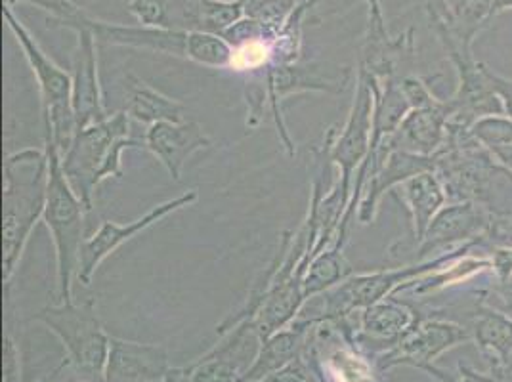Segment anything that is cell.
I'll return each instance as SVG.
<instances>
[{
	"label": "cell",
	"instance_id": "1",
	"mask_svg": "<svg viewBox=\"0 0 512 382\" xmlns=\"http://www.w3.org/2000/svg\"><path fill=\"white\" fill-rule=\"evenodd\" d=\"M2 174V283L8 291L31 234L43 220L46 209L50 182L46 149L23 148L8 153Z\"/></svg>",
	"mask_w": 512,
	"mask_h": 382
},
{
	"label": "cell",
	"instance_id": "32",
	"mask_svg": "<svg viewBox=\"0 0 512 382\" xmlns=\"http://www.w3.org/2000/svg\"><path fill=\"white\" fill-rule=\"evenodd\" d=\"M491 272L495 279H507L512 274V247H491Z\"/></svg>",
	"mask_w": 512,
	"mask_h": 382
},
{
	"label": "cell",
	"instance_id": "11",
	"mask_svg": "<svg viewBox=\"0 0 512 382\" xmlns=\"http://www.w3.org/2000/svg\"><path fill=\"white\" fill-rule=\"evenodd\" d=\"M71 31L81 27L88 29L98 43L148 50L157 54H167L174 58L190 60V37L192 31L167 29V27H148V25H121V23L102 22L88 16L81 8L69 22L62 23Z\"/></svg>",
	"mask_w": 512,
	"mask_h": 382
},
{
	"label": "cell",
	"instance_id": "18",
	"mask_svg": "<svg viewBox=\"0 0 512 382\" xmlns=\"http://www.w3.org/2000/svg\"><path fill=\"white\" fill-rule=\"evenodd\" d=\"M312 327L314 325L306 321L295 319L289 327L262 340L256 360L239 382H262L287 363L299 358L300 354L306 352Z\"/></svg>",
	"mask_w": 512,
	"mask_h": 382
},
{
	"label": "cell",
	"instance_id": "14",
	"mask_svg": "<svg viewBox=\"0 0 512 382\" xmlns=\"http://www.w3.org/2000/svg\"><path fill=\"white\" fill-rule=\"evenodd\" d=\"M172 369L163 344L109 339L106 382H165Z\"/></svg>",
	"mask_w": 512,
	"mask_h": 382
},
{
	"label": "cell",
	"instance_id": "25",
	"mask_svg": "<svg viewBox=\"0 0 512 382\" xmlns=\"http://www.w3.org/2000/svg\"><path fill=\"white\" fill-rule=\"evenodd\" d=\"M169 6H171V0H130L128 12L140 25L167 27Z\"/></svg>",
	"mask_w": 512,
	"mask_h": 382
},
{
	"label": "cell",
	"instance_id": "20",
	"mask_svg": "<svg viewBox=\"0 0 512 382\" xmlns=\"http://www.w3.org/2000/svg\"><path fill=\"white\" fill-rule=\"evenodd\" d=\"M125 111L132 121L146 127L188 121L186 106L182 102L169 98L161 90L153 88L134 75H128Z\"/></svg>",
	"mask_w": 512,
	"mask_h": 382
},
{
	"label": "cell",
	"instance_id": "39",
	"mask_svg": "<svg viewBox=\"0 0 512 382\" xmlns=\"http://www.w3.org/2000/svg\"><path fill=\"white\" fill-rule=\"evenodd\" d=\"M499 382H501V381H499Z\"/></svg>",
	"mask_w": 512,
	"mask_h": 382
},
{
	"label": "cell",
	"instance_id": "13",
	"mask_svg": "<svg viewBox=\"0 0 512 382\" xmlns=\"http://www.w3.org/2000/svg\"><path fill=\"white\" fill-rule=\"evenodd\" d=\"M77 48L73 54V71H71V102L77 121V132L83 128L96 125L107 119L111 113L107 111L104 100V88L100 81L98 69V41L85 29H77Z\"/></svg>",
	"mask_w": 512,
	"mask_h": 382
},
{
	"label": "cell",
	"instance_id": "31",
	"mask_svg": "<svg viewBox=\"0 0 512 382\" xmlns=\"http://www.w3.org/2000/svg\"><path fill=\"white\" fill-rule=\"evenodd\" d=\"M320 0H306L304 6L306 10H312L314 6H318ZM367 4V33L369 35H383L388 33V27L384 22L383 6L381 0H365Z\"/></svg>",
	"mask_w": 512,
	"mask_h": 382
},
{
	"label": "cell",
	"instance_id": "24",
	"mask_svg": "<svg viewBox=\"0 0 512 382\" xmlns=\"http://www.w3.org/2000/svg\"><path fill=\"white\" fill-rule=\"evenodd\" d=\"M297 0H247L245 16L268 27L281 29L297 10Z\"/></svg>",
	"mask_w": 512,
	"mask_h": 382
},
{
	"label": "cell",
	"instance_id": "37",
	"mask_svg": "<svg viewBox=\"0 0 512 382\" xmlns=\"http://www.w3.org/2000/svg\"><path fill=\"white\" fill-rule=\"evenodd\" d=\"M497 381L512 382V361L509 363V367L499 375V379H497Z\"/></svg>",
	"mask_w": 512,
	"mask_h": 382
},
{
	"label": "cell",
	"instance_id": "21",
	"mask_svg": "<svg viewBox=\"0 0 512 382\" xmlns=\"http://www.w3.org/2000/svg\"><path fill=\"white\" fill-rule=\"evenodd\" d=\"M491 20V0H448L444 22L432 27V31H444L446 27L455 44L472 54L474 39Z\"/></svg>",
	"mask_w": 512,
	"mask_h": 382
},
{
	"label": "cell",
	"instance_id": "4",
	"mask_svg": "<svg viewBox=\"0 0 512 382\" xmlns=\"http://www.w3.org/2000/svg\"><path fill=\"white\" fill-rule=\"evenodd\" d=\"M50 161L48 199L43 222L50 232L56 253V279L60 300H73V281L79 276L85 245V203L71 188L62 169V155L54 144L44 142Z\"/></svg>",
	"mask_w": 512,
	"mask_h": 382
},
{
	"label": "cell",
	"instance_id": "19",
	"mask_svg": "<svg viewBox=\"0 0 512 382\" xmlns=\"http://www.w3.org/2000/svg\"><path fill=\"white\" fill-rule=\"evenodd\" d=\"M469 327L472 340L490 360V373L499 379V375L509 367L512 361V318L493 310L480 302L470 316Z\"/></svg>",
	"mask_w": 512,
	"mask_h": 382
},
{
	"label": "cell",
	"instance_id": "12",
	"mask_svg": "<svg viewBox=\"0 0 512 382\" xmlns=\"http://www.w3.org/2000/svg\"><path fill=\"white\" fill-rule=\"evenodd\" d=\"M491 216L484 207L470 201L448 203L428 226L425 237L409 251L415 253V262L430 260L428 256L444 255L467 243L484 239L491 228Z\"/></svg>",
	"mask_w": 512,
	"mask_h": 382
},
{
	"label": "cell",
	"instance_id": "34",
	"mask_svg": "<svg viewBox=\"0 0 512 382\" xmlns=\"http://www.w3.org/2000/svg\"><path fill=\"white\" fill-rule=\"evenodd\" d=\"M459 373L461 377L455 379V382H499L491 373H476L469 365L463 363H459Z\"/></svg>",
	"mask_w": 512,
	"mask_h": 382
},
{
	"label": "cell",
	"instance_id": "3",
	"mask_svg": "<svg viewBox=\"0 0 512 382\" xmlns=\"http://www.w3.org/2000/svg\"><path fill=\"white\" fill-rule=\"evenodd\" d=\"M35 319L60 339L64 365L71 367L77 382H106L111 335L104 329L96 298L60 300L35 314Z\"/></svg>",
	"mask_w": 512,
	"mask_h": 382
},
{
	"label": "cell",
	"instance_id": "6",
	"mask_svg": "<svg viewBox=\"0 0 512 382\" xmlns=\"http://www.w3.org/2000/svg\"><path fill=\"white\" fill-rule=\"evenodd\" d=\"M469 340H472V335L467 325L444 318L440 314H425L392 350L384 352L383 356L373 361L381 375L394 367L409 365L425 371L436 381L455 382L453 377H449V373L436 367V360L451 348Z\"/></svg>",
	"mask_w": 512,
	"mask_h": 382
},
{
	"label": "cell",
	"instance_id": "7",
	"mask_svg": "<svg viewBox=\"0 0 512 382\" xmlns=\"http://www.w3.org/2000/svg\"><path fill=\"white\" fill-rule=\"evenodd\" d=\"M352 77H354V71L350 67L314 64V62L274 65L262 75H253V79H258L264 86L266 102L272 109L279 138L289 155H295L297 149L281 115V100L293 94H304V92H323V94L339 96L348 88Z\"/></svg>",
	"mask_w": 512,
	"mask_h": 382
},
{
	"label": "cell",
	"instance_id": "10",
	"mask_svg": "<svg viewBox=\"0 0 512 382\" xmlns=\"http://www.w3.org/2000/svg\"><path fill=\"white\" fill-rule=\"evenodd\" d=\"M197 201H199V191L190 190L178 197H172L165 203L155 205L151 211L138 216L136 220H130L127 224H119L115 220H104V224L96 230V234L90 235L83 245L77 281L88 287L92 283V277L96 276L98 268L109 256L117 253L123 245H127L128 241L144 234L146 230H150L151 226L165 220L167 216L178 213L186 207H192Z\"/></svg>",
	"mask_w": 512,
	"mask_h": 382
},
{
	"label": "cell",
	"instance_id": "9",
	"mask_svg": "<svg viewBox=\"0 0 512 382\" xmlns=\"http://www.w3.org/2000/svg\"><path fill=\"white\" fill-rule=\"evenodd\" d=\"M306 356L320 382H381L373 358L348 337L339 321H320L312 327Z\"/></svg>",
	"mask_w": 512,
	"mask_h": 382
},
{
	"label": "cell",
	"instance_id": "36",
	"mask_svg": "<svg viewBox=\"0 0 512 382\" xmlns=\"http://www.w3.org/2000/svg\"><path fill=\"white\" fill-rule=\"evenodd\" d=\"M512 10V0H491V18Z\"/></svg>",
	"mask_w": 512,
	"mask_h": 382
},
{
	"label": "cell",
	"instance_id": "8",
	"mask_svg": "<svg viewBox=\"0 0 512 382\" xmlns=\"http://www.w3.org/2000/svg\"><path fill=\"white\" fill-rule=\"evenodd\" d=\"M373 111L375 100L373 90L369 85V79L363 71H356V90L354 100L348 111V117L344 121L341 130L329 128L325 134V146L329 148L331 163L339 169L337 182L341 186L342 193L352 197L354 176L362 167L363 161L369 155L371 138H373Z\"/></svg>",
	"mask_w": 512,
	"mask_h": 382
},
{
	"label": "cell",
	"instance_id": "22",
	"mask_svg": "<svg viewBox=\"0 0 512 382\" xmlns=\"http://www.w3.org/2000/svg\"><path fill=\"white\" fill-rule=\"evenodd\" d=\"M352 274H356V270L344 255V249L337 245H329L318 255L312 256L304 272V297L306 300L318 297Z\"/></svg>",
	"mask_w": 512,
	"mask_h": 382
},
{
	"label": "cell",
	"instance_id": "17",
	"mask_svg": "<svg viewBox=\"0 0 512 382\" xmlns=\"http://www.w3.org/2000/svg\"><path fill=\"white\" fill-rule=\"evenodd\" d=\"M400 197L411 220V243H396L402 251H411L427 234L430 222L448 205V193L436 172H423L400 186Z\"/></svg>",
	"mask_w": 512,
	"mask_h": 382
},
{
	"label": "cell",
	"instance_id": "38",
	"mask_svg": "<svg viewBox=\"0 0 512 382\" xmlns=\"http://www.w3.org/2000/svg\"><path fill=\"white\" fill-rule=\"evenodd\" d=\"M503 247H512V235H511V239H509V241H507V245H503Z\"/></svg>",
	"mask_w": 512,
	"mask_h": 382
},
{
	"label": "cell",
	"instance_id": "26",
	"mask_svg": "<svg viewBox=\"0 0 512 382\" xmlns=\"http://www.w3.org/2000/svg\"><path fill=\"white\" fill-rule=\"evenodd\" d=\"M400 88L406 96L407 104L411 109H427L442 104V100L432 92L428 81L417 75H404L400 79Z\"/></svg>",
	"mask_w": 512,
	"mask_h": 382
},
{
	"label": "cell",
	"instance_id": "5",
	"mask_svg": "<svg viewBox=\"0 0 512 382\" xmlns=\"http://www.w3.org/2000/svg\"><path fill=\"white\" fill-rule=\"evenodd\" d=\"M2 16H4V23L8 25V29L14 33L16 41L20 44L23 56L39 85L41 104H43L44 142L54 144V148L60 151V155H64L77 134V121H75V111L71 102V86H73L71 73L56 64L44 52L41 44L37 43V39L31 35V31L14 14L12 6L4 4Z\"/></svg>",
	"mask_w": 512,
	"mask_h": 382
},
{
	"label": "cell",
	"instance_id": "33",
	"mask_svg": "<svg viewBox=\"0 0 512 382\" xmlns=\"http://www.w3.org/2000/svg\"><path fill=\"white\" fill-rule=\"evenodd\" d=\"M488 75H490L491 85L495 88L497 96L501 98L503 107H505V115L512 119V79L509 77H503L499 73H495L488 65Z\"/></svg>",
	"mask_w": 512,
	"mask_h": 382
},
{
	"label": "cell",
	"instance_id": "28",
	"mask_svg": "<svg viewBox=\"0 0 512 382\" xmlns=\"http://www.w3.org/2000/svg\"><path fill=\"white\" fill-rule=\"evenodd\" d=\"M486 306L512 318V274L507 279H495L488 289L478 291Z\"/></svg>",
	"mask_w": 512,
	"mask_h": 382
},
{
	"label": "cell",
	"instance_id": "23",
	"mask_svg": "<svg viewBox=\"0 0 512 382\" xmlns=\"http://www.w3.org/2000/svg\"><path fill=\"white\" fill-rule=\"evenodd\" d=\"M470 134L476 142L490 151L501 148H511L512 146V119L507 115H491L476 121Z\"/></svg>",
	"mask_w": 512,
	"mask_h": 382
},
{
	"label": "cell",
	"instance_id": "16",
	"mask_svg": "<svg viewBox=\"0 0 512 382\" xmlns=\"http://www.w3.org/2000/svg\"><path fill=\"white\" fill-rule=\"evenodd\" d=\"M449 102L427 109H411L398 130L388 138L392 149L417 155H436L448 142Z\"/></svg>",
	"mask_w": 512,
	"mask_h": 382
},
{
	"label": "cell",
	"instance_id": "2",
	"mask_svg": "<svg viewBox=\"0 0 512 382\" xmlns=\"http://www.w3.org/2000/svg\"><path fill=\"white\" fill-rule=\"evenodd\" d=\"M130 121L125 109L111 113L104 121L79 130L62 155L65 178L86 211L94 209L96 191L106 180L123 178V153L144 148V140L130 136Z\"/></svg>",
	"mask_w": 512,
	"mask_h": 382
},
{
	"label": "cell",
	"instance_id": "35",
	"mask_svg": "<svg viewBox=\"0 0 512 382\" xmlns=\"http://www.w3.org/2000/svg\"><path fill=\"white\" fill-rule=\"evenodd\" d=\"M491 153L495 155V159H497L505 169H509L512 172V146L511 148L495 149V151H491Z\"/></svg>",
	"mask_w": 512,
	"mask_h": 382
},
{
	"label": "cell",
	"instance_id": "29",
	"mask_svg": "<svg viewBox=\"0 0 512 382\" xmlns=\"http://www.w3.org/2000/svg\"><path fill=\"white\" fill-rule=\"evenodd\" d=\"M22 2L41 8L58 25L71 20L81 10V6L75 4L73 0H4V4H8V6L22 4Z\"/></svg>",
	"mask_w": 512,
	"mask_h": 382
},
{
	"label": "cell",
	"instance_id": "30",
	"mask_svg": "<svg viewBox=\"0 0 512 382\" xmlns=\"http://www.w3.org/2000/svg\"><path fill=\"white\" fill-rule=\"evenodd\" d=\"M2 382H22V356L10 333L4 335L2 346Z\"/></svg>",
	"mask_w": 512,
	"mask_h": 382
},
{
	"label": "cell",
	"instance_id": "27",
	"mask_svg": "<svg viewBox=\"0 0 512 382\" xmlns=\"http://www.w3.org/2000/svg\"><path fill=\"white\" fill-rule=\"evenodd\" d=\"M262 382H320V377L304 352Z\"/></svg>",
	"mask_w": 512,
	"mask_h": 382
},
{
	"label": "cell",
	"instance_id": "15",
	"mask_svg": "<svg viewBox=\"0 0 512 382\" xmlns=\"http://www.w3.org/2000/svg\"><path fill=\"white\" fill-rule=\"evenodd\" d=\"M213 140L199 123H159L148 127L144 134V148L167 169L174 182L182 180L186 163L197 151L209 149Z\"/></svg>",
	"mask_w": 512,
	"mask_h": 382
}]
</instances>
